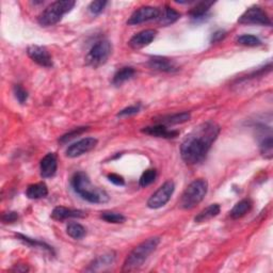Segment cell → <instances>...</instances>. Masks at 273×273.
I'll return each instance as SVG.
<instances>
[{
    "label": "cell",
    "instance_id": "6da1fadb",
    "mask_svg": "<svg viewBox=\"0 0 273 273\" xmlns=\"http://www.w3.org/2000/svg\"><path fill=\"white\" fill-rule=\"evenodd\" d=\"M220 131L219 125L212 121L200 124L187 134L180 145V156L183 160L190 166L203 162L212 144L218 139Z\"/></svg>",
    "mask_w": 273,
    "mask_h": 273
},
{
    "label": "cell",
    "instance_id": "7a4b0ae2",
    "mask_svg": "<svg viewBox=\"0 0 273 273\" xmlns=\"http://www.w3.org/2000/svg\"><path fill=\"white\" fill-rule=\"evenodd\" d=\"M71 186L83 200L92 204H104L109 202V196L105 190L95 187L91 183L90 177L85 172H76L72 179Z\"/></svg>",
    "mask_w": 273,
    "mask_h": 273
},
{
    "label": "cell",
    "instance_id": "3957f363",
    "mask_svg": "<svg viewBox=\"0 0 273 273\" xmlns=\"http://www.w3.org/2000/svg\"><path fill=\"white\" fill-rule=\"evenodd\" d=\"M159 243H160V238L152 237L137 245L128 254L126 259H125L123 271L131 272L139 269L145 263V260L149 258V256L155 251Z\"/></svg>",
    "mask_w": 273,
    "mask_h": 273
},
{
    "label": "cell",
    "instance_id": "277c9868",
    "mask_svg": "<svg viewBox=\"0 0 273 273\" xmlns=\"http://www.w3.org/2000/svg\"><path fill=\"white\" fill-rule=\"evenodd\" d=\"M207 191L208 183L206 179L199 178L193 180L181 195L178 202L179 207L186 210L195 208L206 197Z\"/></svg>",
    "mask_w": 273,
    "mask_h": 273
},
{
    "label": "cell",
    "instance_id": "5b68a950",
    "mask_svg": "<svg viewBox=\"0 0 273 273\" xmlns=\"http://www.w3.org/2000/svg\"><path fill=\"white\" fill-rule=\"evenodd\" d=\"M75 5L74 0H58L52 3L40 14L38 18L39 24L42 27H50L58 24L65 14L71 12Z\"/></svg>",
    "mask_w": 273,
    "mask_h": 273
},
{
    "label": "cell",
    "instance_id": "8992f818",
    "mask_svg": "<svg viewBox=\"0 0 273 273\" xmlns=\"http://www.w3.org/2000/svg\"><path fill=\"white\" fill-rule=\"evenodd\" d=\"M112 52L111 43L108 40L97 41L92 47H91L87 56V64L93 67H98L105 64Z\"/></svg>",
    "mask_w": 273,
    "mask_h": 273
},
{
    "label": "cell",
    "instance_id": "52a82bcc",
    "mask_svg": "<svg viewBox=\"0 0 273 273\" xmlns=\"http://www.w3.org/2000/svg\"><path fill=\"white\" fill-rule=\"evenodd\" d=\"M175 190V185L172 180H168L159 187V189L153 193L152 197L147 201V207L152 209H158L163 207L173 196Z\"/></svg>",
    "mask_w": 273,
    "mask_h": 273
},
{
    "label": "cell",
    "instance_id": "ba28073f",
    "mask_svg": "<svg viewBox=\"0 0 273 273\" xmlns=\"http://www.w3.org/2000/svg\"><path fill=\"white\" fill-rule=\"evenodd\" d=\"M239 24L242 25H261L271 26V20L268 14L258 6H253L249 8L245 12L239 17Z\"/></svg>",
    "mask_w": 273,
    "mask_h": 273
},
{
    "label": "cell",
    "instance_id": "9c48e42d",
    "mask_svg": "<svg viewBox=\"0 0 273 273\" xmlns=\"http://www.w3.org/2000/svg\"><path fill=\"white\" fill-rule=\"evenodd\" d=\"M159 15H160V10L155 7H141L138 10H135L134 12L131 14L129 19L127 20V25L129 26H134V25H140L143 22L158 19Z\"/></svg>",
    "mask_w": 273,
    "mask_h": 273
},
{
    "label": "cell",
    "instance_id": "30bf717a",
    "mask_svg": "<svg viewBox=\"0 0 273 273\" xmlns=\"http://www.w3.org/2000/svg\"><path fill=\"white\" fill-rule=\"evenodd\" d=\"M256 131L261 155L267 159H271L273 156V139L271 128L265 126V125H259L256 127Z\"/></svg>",
    "mask_w": 273,
    "mask_h": 273
},
{
    "label": "cell",
    "instance_id": "8fae6325",
    "mask_svg": "<svg viewBox=\"0 0 273 273\" xmlns=\"http://www.w3.org/2000/svg\"><path fill=\"white\" fill-rule=\"evenodd\" d=\"M97 139L95 138H85L77 141L76 143L68 146V149L66 150V156L70 158H76L79 156H83L89 152L95 149V146L97 145Z\"/></svg>",
    "mask_w": 273,
    "mask_h": 273
},
{
    "label": "cell",
    "instance_id": "7c38bea8",
    "mask_svg": "<svg viewBox=\"0 0 273 273\" xmlns=\"http://www.w3.org/2000/svg\"><path fill=\"white\" fill-rule=\"evenodd\" d=\"M27 53L30 59L44 67H51L52 59L49 51L46 47L40 46V45H31L27 48Z\"/></svg>",
    "mask_w": 273,
    "mask_h": 273
},
{
    "label": "cell",
    "instance_id": "4fadbf2b",
    "mask_svg": "<svg viewBox=\"0 0 273 273\" xmlns=\"http://www.w3.org/2000/svg\"><path fill=\"white\" fill-rule=\"evenodd\" d=\"M157 36V31L154 29H146L135 33L129 40L128 44L132 49H140L150 45Z\"/></svg>",
    "mask_w": 273,
    "mask_h": 273
},
{
    "label": "cell",
    "instance_id": "5bb4252c",
    "mask_svg": "<svg viewBox=\"0 0 273 273\" xmlns=\"http://www.w3.org/2000/svg\"><path fill=\"white\" fill-rule=\"evenodd\" d=\"M149 66L154 71L163 73H172L178 70L176 63L173 60L161 56L151 57L149 60Z\"/></svg>",
    "mask_w": 273,
    "mask_h": 273
},
{
    "label": "cell",
    "instance_id": "9a60e30c",
    "mask_svg": "<svg viewBox=\"0 0 273 273\" xmlns=\"http://www.w3.org/2000/svg\"><path fill=\"white\" fill-rule=\"evenodd\" d=\"M58 169V159H57L56 154L48 153L46 156H44L40 162V171L41 176L43 178H50L54 176Z\"/></svg>",
    "mask_w": 273,
    "mask_h": 273
},
{
    "label": "cell",
    "instance_id": "2e32d148",
    "mask_svg": "<svg viewBox=\"0 0 273 273\" xmlns=\"http://www.w3.org/2000/svg\"><path fill=\"white\" fill-rule=\"evenodd\" d=\"M87 217V212L80 209H72L63 206L56 207L51 212V218L57 221H63L72 218H85Z\"/></svg>",
    "mask_w": 273,
    "mask_h": 273
},
{
    "label": "cell",
    "instance_id": "e0dca14e",
    "mask_svg": "<svg viewBox=\"0 0 273 273\" xmlns=\"http://www.w3.org/2000/svg\"><path fill=\"white\" fill-rule=\"evenodd\" d=\"M141 131L145 134H150L157 138H165V139H173L179 134L177 130H169L167 126L162 124H157L154 126H147L141 129Z\"/></svg>",
    "mask_w": 273,
    "mask_h": 273
},
{
    "label": "cell",
    "instance_id": "ac0fdd59",
    "mask_svg": "<svg viewBox=\"0 0 273 273\" xmlns=\"http://www.w3.org/2000/svg\"><path fill=\"white\" fill-rule=\"evenodd\" d=\"M214 5L213 2H201L195 8H192L189 11V15L193 21L204 20L207 17L210 8Z\"/></svg>",
    "mask_w": 273,
    "mask_h": 273
},
{
    "label": "cell",
    "instance_id": "d6986e66",
    "mask_svg": "<svg viewBox=\"0 0 273 273\" xmlns=\"http://www.w3.org/2000/svg\"><path fill=\"white\" fill-rule=\"evenodd\" d=\"M191 119L190 112H180V113H174V115H169L160 118L159 120H156L158 124H162L165 126H169V125H177L183 124L188 122Z\"/></svg>",
    "mask_w": 273,
    "mask_h": 273
},
{
    "label": "cell",
    "instance_id": "ffe728a7",
    "mask_svg": "<svg viewBox=\"0 0 273 273\" xmlns=\"http://www.w3.org/2000/svg\"><path fill=\"white\" fill-rule=\"evenodd\" d=\"M253 203L250 199H243L240 202H238L233 209L230 211V215L233 219H240L252 209Z\"/></svg>",
    "mask_w": 273,
    "mask_h": 273
},
{
    "label": "cell",
    "instance_id": "44dd1931",
    "mask_svg": "<svg viewBox=\"0 0 273 273\" xmlns=\"http://www.w3.org/2000/svg\"><path fill=\"white\" fill-rule=\"evenodd\" d=\"M179 18H180L179 12H177V11L174 10L173 8L166 6L165 9L162 10V12H160V15H159L158 21L159 24L162 26H170L174 24V22L177 21Z\"/></svg>",
    "mask_w": 273,
    "mask_h": 273
},
{
    "label": "cell",
    "instance_id": "7402d4cb",
    "mask_svg": "<svg viewBox=\"0 0 273 273\" xmlns=\"http://www.w3.org/2000/svg\"><path fill=\"white\" fill-rule=\"evenodd\" d=\"M26 196L30 200H39L46 198L48 196V188L46 184L37 183L28 186L26 190Z\"/></svg>",
    "mask_w": 273,
    "mask_h": 273
},
{
    "label": "cell",
    "instance_id": "603a6c76",
    "mask_svg": "<svg viewBox=\"0 0 273 273\" xmlns=\"http://www.w3.org/2000/svg\"><path fill=\"white\" fill-rule=\"evenodd\" d=\"M134 74H135V70L133 67H131V66L122 67L121 70H119L116 73V75L113 76L112 84L117 87L122 86L124 83L130 80V79L134 76Z\"/></svg>",
    "mask_w": 273,
    "mask_h": 273
},
{
    "label": "cell",
    "instance_id": "cb8c5ba5",
    "mask_svg": "<svg viewBox=\"0 0 273 273\" xmlns=\"http://www.w3.org/2000/svg\"><path fill=\"white\" fill-rule=\"evenodd\" d=\"M115 259H116V255L113 252H109L107 254L100 255L90 264V267L88 270L89 271H96V270H99L104 267L111 266L113 264V261H115Z\"/></svg>",
    "mask_w": 273,
    "mask_h": 273
},
{
    "label": "cell",
    "instance_id": "d4e9b609",
    "mask_svg": "<svg viewBox=\"0 0 273 273\" xmlns=\"http://www.w3.org/2000/svg\"><path fill=\"white\" fill-rule=\"evenodd\" d=\"M220 205L219 204H211L209 205L208 207H206L205 209H203L197 217L195 218V221L197 223H203L206 222L214 217H217V215L220 213Z\"/></svg>",
    "mask_w": 273,
    "mask_h": 273
},
{
    "label": "cell",
    "instance_id": "484cf974",
    "mask_svg": "<svg viewBox=\"0 0 273 273\" xmlns=\"http://www.w3.org/2000/svg\"><path fill=\"white\" fill-rule=\"evenodd\" d=\"M15 237L18 239V240H20L21 242H24L25 244L31 247V248H39V249H42V250H45V251H47L51 254H54L53 252V249L47 244L46 242L44 241H41L39 240V239H33V238H30L28 236H25L22 234H16Z\"/></svg>",
    "mask_w": 273,
    "mask_h": 273
},
{
    "label": "cell",
    "instance_id": "4316f807",
    "mask_svg": "<svg viewBox=\"0 0 273 273\" xmlns=\"http://www.w3.org/2000/svg\"><path fill=\"white\" fill-rule=\"evenodd\" d=\"M66 233L70 237L79 240V239H83L86 236L87 231L81 224L76 223V222H71L66 227Z\"/></svg>",
    "mask_w": 273,
    "mask_h": 273
},
{
    "label": "cell",
    "instance_id": "83f0119b",
    "mask_svg": "<svg viewBox=\"0 0 273 273\" xmlns=\"http://www.w3.org/2000/svg\"><path fill=\"white\" fill-rule=\"evenodd\" d=\"M100 218L108 223H113V224H120V223H124L125 221H126L125 215H123L120 212H115V211L101 212Z\"/></svg>",
    "mask_w": 273,
    "mask_h": 273
},
{
    "label": "cell",
    "instance_id": "f1b7e54d",
    "mask_svg": "<svg viewBox=\"0 0 273 273\" xmlns=\"http://www.w3.org/2000/svg\"><path fill=\"white\" fill-rule=\"evenodd\" d=\"M237 43L243 45V46H249V47H254V46H259L261 44V41L252 34H243L237 39Z\"/></svg>",
    "mask_w": 273,
    "mask_h": 273
},
{
    "label": "cell",
    "instance_id": "f546056e",
    "mask_svg": "<svg viewBox=\"0 0 273 273\" xmlns=\"http://www.w3.org/2000/svg\"><path fill=\"white\" fill-rule=\"evenodd\" d=\"M157 177V171L155 169H150V170H146L145 172L141 175L140 177V180H139V185L140 187H147L152 185L155 179Z\"/></svg>",
    "mask_w": 273,
    "mask_h": 273
},
{
    "label": "cell",
    "instance_id": "4dcf8cb0",
    "mask_svg": "<svg viewBox=\"0 0 273 273\" xmlns=\"http://www.w3.org/2000/svg\"><path fill=\"white\" fill-rule=\"evenodd\" d=\"M88 128H89V127H85V126H84V127H77V128L71 130L70 132H67V133H65V134H63V135L61 137V138L59 139V143L63 144V143H66V142H68V141H71L72 139L75 138V137H78L79 134H81V133H84L85 131H87Z\"/></svg>",
    "mask_w": 273,
    "mask_h": 273
},
{
    "label": "cell",
    "instance_id": "1f68e13d",
    "mask_svg": "<svg viewBox=\"0 0 273 273\" xmlns=\"http://www.w3.org/2000/svg\"><path fill=\"white\" fill-rule=\"evenodd\" d=\"M107 5H108V2H106V0H97V2H92L89 6V11L93 15H98L102 12V11H104Z\"/></svg>",
    "mask_w": 273,
    "mask_h": 273
},
{
    "label": "cell",
    "instance_id": "d6a6232c",
    "mask_svg": "<svg viewBox=\"0 0 273 273\" xmlns=\"http://www.w3.org/2000/svg\"><path fill=\"white\" fill-rule=\"evenodd\" d=\"M13 92H14V96L15 98L18 100L19 104H25L28 99V92L27 91L22 88L20 85H15L13 88Z\"/></svg>",
    "mask_w": 273,
    "mask_h": 273
},
{
    "label": "cell",
    "instance_id": "836d02e7",
    "mask_svg": "<svg viewBox=\"0 0 273 273\" xmlns=\"http://www.w3.org/2000/svg\"><path fill=\"white\" fill-rule=\"evenodd\" d=\"M141 109V105L138 104V105H133V106H129L127 108H125L123 110H121L119 113H118V117H129V116H133V115H137Z\"/></svg>",
    "mask_w": 273,
    "mask_h": 273
},
{
    "label": "cell",
    "instance_id": "e575fe53",
    "mask_svg": "<svg viewBox=\"0 0 273 273\" xmlns=\"http://www.w3.org/2000/svg\"><path fill=\"white\" fill-rule=\"evenodd\" d=\"M18 220V213L15 211H9L3 214L4 223H14Z\"/></svg>",
    "mask_w": 273,
    "mask_h": 273
},
{
    "label": "cell",
    "instance_id": "d590c367",
    "mask_svg": "<svg viewBox=\"0 0 273 273\" xmlns=\"http://www.w3.org/2000/svg\"><path fill=\"white\" fill-rule=\"evenodd\" d=\"M107 177H108L109 181H111V183L115 184L116 186H124L125 185V179L119 174L111 173V174H108Z\"/></svg>",
    "mask_w": 273,
    "mask_h": 273
},
{
    "label": "cell",
    "instance_id": "8d00e7d4",
    "mask_svg": "<svg viewBox=\"0 0 273 273\" xmlns=\"http://www.w3.org/2000/svg\"><path fill=\"white\" fill-rule=\"evenodd\" d=\"M226 37V31L225 30H217L215 32L212 33L211 36V39H210V42L213 44V43H218V42H221L224 38Z\"/></svg>",
    "mask_w": 273,
    "mask_h": 273
}]
</instances>
